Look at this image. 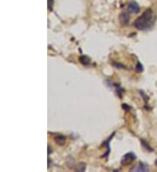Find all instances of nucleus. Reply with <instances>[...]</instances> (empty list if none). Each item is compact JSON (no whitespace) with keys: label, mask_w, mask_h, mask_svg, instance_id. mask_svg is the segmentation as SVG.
<instances>
[{"label":"nucleus","mask_w":157,"mask_h":172,"mask_svg":"<svg viewBox=\"0 0 157 172\" xmlns=\"http://www.w3.org/2000/svg\"><path fill=\"white\" fill-rule=\"evenodd\" d=\"M86 169V164L84 163H80V164H78L75 167V170L77 171H84Z\"/></svg>","instance_id":"obj_8"},{"label":"nucleus","mask_w":157,"mask_h":172,"mask_svg":"<svg viewBox=\"0 0 157 172\" xmlns=\"http://www.w3.org/2000/svg\"><path fill=\"white\" fill-rule=\"evenodd\" d=\"M156 166H157V160L156 161Z\"/></svg>","instance_id":"obj_14"},{"label":"nucleus","mask_w":157,"mask_h":172,"mask_svg":"<svg viewBox=\"0 0 157 172\" xmlns=\"http://www.w3.org/2000/svg\"><path fill=\"white\" fill-rule=\"evenodd\" d=\"M54 4V0H47V7L49 10H52Z\"/></svg>","instance_id":"obj_11"},{"label":"nucleus","mask_w":157,"mask_h":172,"mask_svg":"<svg viewBox=\"0 0 157 172\" xmlns=\"http://www.w3.org/2000/svg\"><path fill=\"white\" fill-rule=\"evenodd\" d=\"M141 142H142V146H144V147H145V148L148 150V151L149 150V151H153V149H152V148L149 146V144L147 142H145L144 140H142Z\"/></svg>","instance_id":"obj_10"},{"label":"nucleus","mask_w":157,"mask_h":172,"mask_svg":"<svg viewBox=\"0 0 157 172\" xmlns=\"http://www.w3.org/2000/svg\"><path fill=\"white\" fill-rule=\"evenodd\" d=\"M135 159H136V156L133 152H128L122 157V158L121 160V164L122 165H128V164H132Z\"/></svg>","instance_id":"obj_2"},{"label":"nucleus","mask_w":157,"mask_h":172,"mask_svg":"<svg viewBox=\"0 0 157 172\" xmlns=\"http://www.w3.org/2000/svg\"><path fill=\"white\" fill-rule=\"evenodd\" d=\"M135 70H136V71L137 72H142L143 71V65L141 64V63H137V65H136V67H135Z\"/></svg>","instance_id":"obj_9"},{"label":"nucleus","mask_w":157,"mask_h":172,"mask_svg":"<svg viewBox=\"0 0 157 172\" xmlns=\"http://www.w3.org/2000/svg\"><path fill=\"white\" fill-rule=\"evenodd\" d=\"M149 171V166H147L145 164H143V163H140L136 167H134V168H132L131 170H130V171H143V172H147Z\"/></svg>","instance_id":"obj_5"},{"label":"nucleus","mask_w":157,"mask_h":172,"mask_svg":"<svg viewBox=\"0 0 157 172\" xmlns=\"http://www.w3.org/2000/svg\"><path fill=\"white\" fill-rule=\"evenodd\" d=\"M128 10L130 13H138L140 11V6L136 2H130L128 5Z\"/></svg>","instance_id":"obj_4"},{"label":"nucleus","mask_w":157,"mask_h":172,"mask_svg":"<svg viewBox=\"0 0 157 172\" xmlns=\"http://www.w3.org/2000/svg\"><path fill=\"white\" fill-rule=\"evenodd\" d=\"M51 152H52V148H50V146L48 145V155H50Z\"/></svg>","instance_id":"obj_13"},{"label":"nucleus","mask_w":157,"mask_h":172,"mask_svg":"<svg viewBox=\"0 0 157 172\" xmlns=\"http://www.w3.org/2000/svg\"><path fill=\"white\" fill-rule=\"evenodd\" d=\"M54 141L59 145H63L66 142V137L63 135H56L54 137Z\"/></svg>","instance_id":"obj_6"},{"label":"nucleus","mask_w":157,"mask_h":172,"mask_svg":"<svg viewBox=\"0 0 157 172\" xmlns=\"http://www.w3.org/2000/svg\"><path fill=\"white\" fill-rule=\"evenodd\" d=\"M140 93H141V96L144 98V101H145V103H147V101H148V99H149V97H146V94L143 92V91H140Z\"/></svg>","instance_id":"obj_12"},{"label":"nucleus","mask_w":157,"mask_h":172,"mask_svg":"<svg viewBox=\"0 0 157 172\" xmlns=\"http://www.w3.org/2000/svg\"><path fill=\"white\" fill-rule=\"evenodd\" d=\"M80 63H81L83 65L87 66V65H89V64H90V63H91V60H90V58H89L87 56L82 55V56L80 57Z\"/></svg>","instance_id":"obj_7"},{"label":"nucleus","mask_w":157,"mask_h":172,"mask_svg":"<svg viewBox=\"0 0 157 172\" xmlns=\"http://www.w3.org/2000/svg\"><path fill=\"white\" fill-rule=\"evenodd\" d=\"M129 17H130V12L128 10L122 11L120 15V22L123 25H128L129 23Z\"/></svg>","instance_id":"obj_3"},{"label":"nucleus","mask_w":157,"mask_h":172,"mask_svg":"<svg viewBox=\"0 0 157 172\" xmlns=\"http://www.w3.org/2000/svg\"><path fill=\"white\" fill-rule=\"evenodd\" d=\"M155 21L156 17L153 10L151 9H148L135 20L134 25L136 29L140 30H147L153 27Z\"/></svg>","instance_id":"obj_1"}]
</instances>
